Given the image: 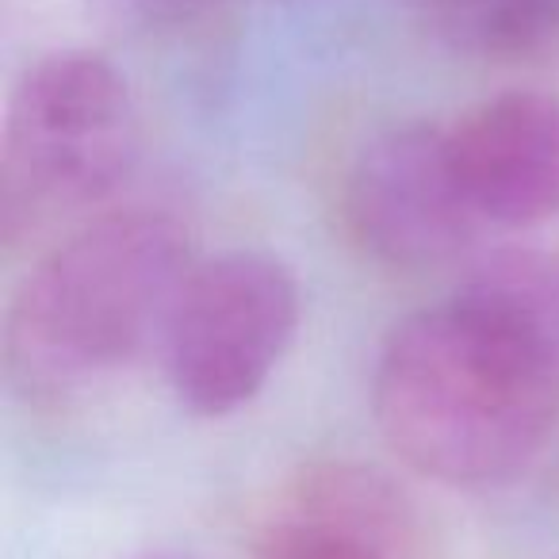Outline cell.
<instances>
[{
    "instance_id": "1",
    "label": "cell",
    "mask_w": 559,
    "mask_h": 559,
    "mask_svg": "<svg viewBox=\"0 0 559 559\" xmlns=\"http://www.w3.org/2000/svg\"><path fill=\"white\" fill-rule=\"evenodd\" d=\"M383 441L444 487L521 475L559 426V261L498 253L406 319L372 388Z\"/></svg>"
},
{
    "instance_id": "2",
    "label": "cell",
    "mask_w": 559,
    "mask_h": 559,
    "mask_svg": "<svg viewBox=\"0 0 559 559\" xmlns=\"http://www.w3.org/2000/svg\"><path fill=\"white\" fill-rule=\"evenodd\" d=\"M188 230L162 211H116L50 249L4 322V365L24 395L66 403L165 345L192 276Z\"/></svg>"
},
{
    "instance_id": "3",
    "label": "cell",
    "mask_w": 559,
    "mask_h": 559,
    "mask_svg": "<svg viewBox=\"0 0 559 559\" xmlns=\"http://www.w3.org/2000/svg\"><path fill=\"white\" fill-rule=\"evenodd\" d=\"M139 162V108L93 50H58L20 78L0 134V234H27L104 203Z\"/></svg>"
},
{
    "instance_id": "4",
    "label": "cell",
    "mask_w": 559,
    "mask_h": 559,
    "mask_svg": "<svg viewBox=\"0 0 559 559\" xmlns=\"http://www.w3.org/2000/svg\"><path fill=\"white\" fill-rule=\"evenodd\" d=\"M299 330V288L276 257L195 264L165 334V368L192 414L223 418L261 395Z\"/></svg>"
},
{
    "instance_id": "5",
    "label": "cell",
    "mask_w": 559,
    "mask_h": 559,
    "mask_svg": "<svg viewBox=\"0 0 559 559\" xmlns=\"http://www.w3.org/2000/svg\"><path fill=\"white\" fill-rule=\"evenodd\" d=\"M345 223L376 261L395 269L456 257L483 223L452 165L449 131L406 123L365 142L345 177Z\"/></svg>"
},
{
    "instance_id": "6",
    "label": "cell",
    "mask_w": 559,
    "mask_h": 559,
    "mask_svg": "<svg viewBox=\"0 0 559 559\" xmlns=\"http://www.w3.org/2000/svg\"><path fill=\"white\" fill-rule=\"evenodd\" d=\"M444 131L483 226L528 230L559 215V96H490Z\"/></svg>"
},
{
    "instance_id": "7",
    "label": "cell",
    "mask_w": 559,
    "mask_h": 559,
    "mask_svg": "<svg viewBox=\"0 0 559 559\" xmlns=\"http://www.w3.org/2000/svg\"><path fill=\"white\" fill-rule=\"evenodd\" d=\"M257 559H426V528L380 472L330 464L280 506Z\"/></svg>"
},
{
    "instance_id": "8",
    "label": "cell",
    "mask_w": 559,
    "mask_h": 559,
    "mask_svg": "<svg viewBox=\"0 0 559 559\" xmlns=\"http://www.w3.org/2000/svg\"><path fill=\"white\" fill-rule=\"evenodd\" d=\"M406 12L456 55L513 62L559 47V0H403Z\"/></svg>"
},
{
    "instance_id": "9",
    "label": "cell",
    "mask_w": 559,
    "mask_h": 559,
    "mask_svg": "<svg viewBox=\"0 0 559 559\" xmlns=\"http://www.w3.org/2000/svg\"><path fill=\"white\" fill-rule=\"evenodd\" d=\"M230 9V0H88L100 27L127 39H165L203 27Z\"/></svg>"
},
{
    "instance_id": "10",
    "label": "cell",
    "mask_w": 559,
    "mask_h": 559,
    "mask_svg": "<svg viewBox=\"0 0 559 559\" xmlns=\"http://www.w3.org/2000/svg\"><path fill=\"white\" fill-rule=\"evenodd\" d=\"M131 559H200V556L180 551V548H150V551H139V556H131Z\"/></svg>"
}]
</instances>
